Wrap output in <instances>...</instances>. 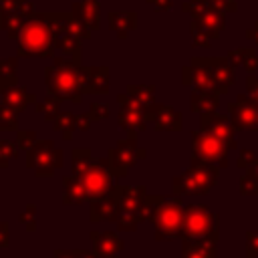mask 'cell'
I'll return each instance as SVG.
<instances>
[{
  "mask_svg": "<svg viewBox=\"0 0 258 258\" xmlns=\"http://www.w3.org/2000/svg\"><path fill=\"white\" fill-rule=\"evenodd\" d=\"M185 208L181 206L179 196L161 198L145 196L141 204V220H147L155 226V240L181 238Z\"/></svg>",
  "mask_w": 258,
  "mask_h": 258,
  "instance_id": "obj_1",
  "label": "cell"
},
{
  "mask_svg": "<svg viewBox=\"0 0 258 258\" xmlns=\"http://www.w3.org/2000/svg\"><path fill=\"white\" fill-rule=\"evenodd\" d=\"M44 83H46L48 93L56 95L58 99L81 103L85 95L83 67L75 58L54 56V62L44 69Z\"/></svg>",
  "mask_w": 258,
  "mask_h": 258,
  "instance_id": "obj_2",
  "label": "cell"
},
{
  "mask_svg": "<svg viewBox=\"0 0 258 258\" xmlns=\"http://www.w3.org/2000/svg\"><path fill=\"white\" fill-rule=\"evenodd\" d=\"M18 56L48 58L56 50V34L44 12H34L18 32Z\"/></svg>",
  "mask_w": 258,
  "mask_h": 258,
  "instance_id": "obj_3",
  "label": "cell"
},
{
  "mask_svg": "<svg viewBox=\"0 0 258 258\" xmlns=\"http://www.w3.org/2000/svg\"><path fill=\"white\" fill-rule=\"evenodd\" d=\"M220 238V214L212 212L204 204H191L185 208L181 240H212Z\"/></svg>",
  "mask_w": 258,
  "mask_h": 258,
  "instance_id": "obj_4",
  "label": "cell"
},
{
  "mask_svg": "<svg viewBox=\"0 0 258 258\" xmlns=\"http://www.w3.org/2000/svg\"><path fill=\"white\" fill-rule=\"evenodd\" d=\"M220 175L218 165H202V163H191L189 169L173 177V194L175 196H204L208 194Z\"/></svg>",
  "mask_w": 258,
  "mask_h": 258,
  "instance_id": "obj_5",
  "label": "cell"
},
{
  "mask_svg": "<svg viewBox=\"0 0 258 258\" xmlns=\"http://www.w3.org/2000/svg\"><path fill=\"white\" fill-rule=\"evenodd\" d=\"M228 145L210 131L200 127L191 133V163L218 165L222 169L228 165Z\"/></svg>",
  "mask_w": 258,
  "mask_h": 258,
  "instance_id": "obj_6",
  "label": "cell"
},
{
  "mask_svg": "<svg viewBox=\"0 0 258 258\" xmlns=\"http://www.w3.org/2000/svg\"><path fill=\"white\" fill-rule=\"evenodd\" d=\"M113 177H115V173L111 171L109 159L93 161L91 167L81 175V181H83V185H85L87 198H89L91 202L107 198V196L113 191V187H115Z\"/></svg>",
  "mask_w": 258,
  "mask_h": 258,
  "instance_id": "obj_7",
  "label": "cell"
},
{
  "mask_svg": "<svg viewBox=\"0 0 258 258\" xmlns=\"http://www.w3.org/2000/svg\"><path fill=\"white\" fill-rule=\"evenodd\" d=\"M28 167H34L36 175H50L56 167L62 165V153L54 147L52 141H38L28 149Z\"/></svg>",
  "mask_w": 258,
  "mask_h": 258,
  "instance_id": "obj_8",
  "label": "cell"
},
{
  "mask_svg": "<svg viewBox=\"0 0 258 258\" xmlns=\"http://www.w3.org/2000/svg\"><path fill=\"white\" fill-rule=\"evenodd\" d=\"M141 157H145V151L135 145V137L121 139L113 149H109V165L115 177H123L129 167H133Z\"/></svg>",
  "mask_w": 258,
  "mask_h": 258,
  "instance_id": "obj_9",
  "label": "cell"
},
{
  "mask_svg": "<svg viewBox=\"0 0 258 258\" xmlns=\"http://www.w3.org/2000/svg\"><path fill=\"white\" fill-rule=\"evenodd\" d=\"M228 115L236 131H258V103L248 95H238L228 105Z\"/></svg>",
  "mask_w": 258,
  "mask_h": 258,
  "instance_id": "obj_10",
  "label": "cell"
},
{
  "mask_svg": "<svg viewBox=\"0 0 258 258\" xmlns=\"http://www.w3.org/2000/svg\"><path fill=\"white\" fill-rule=\"evenodd\" d=\"M121 111H119V125L129 133V137H135L137 131H143L147 127V117H145V107H141L135 99H131L127 93L117 97Z\"/></svg>",
  "mask_w": 258,
  "mask_h": 258,
  "instance_id": "obj_11",
  "label": "cell"
},
{
  "mask_svg": "<svg viewBox=\"0 0 258 258\" xmlns=\"http://www.w3.org/2000/svg\"><path fill=\"white\" fill-rule=\"evenodd\" d=\"M200 127L216 135L220 141L228 145V149H236L238 143L234 139V125L230 121V115H220V113H202L200 115Z\"/></svg>",
  "mask_w": 258,
  "mask_h": 258,
  "instance_id": "obj_12",
  "label": "cell"
},
{
  "mask_svg": "<svg viewBox=\"0 0 258 258\" xmlns=\"http://www.w3.org/2000/svg\"><path fill=\"white\" fill-rule=\"evenodd\" d=\"M145 117H147V121L153 123V129H157V131H179L183 125L181 113L169 105L151 103L149 107H145Z\"/></svg>",
  "mask_w": 258,
  "mask_h": 258,
  "instance_id": "obj_13",
  "label": "cell"
},
{
  "mask_svg": "<svg viewBox=\"0 0 258 258\" xmlns=\"http://www.w3.org/2000/svg\"><path fill=\"white\" fill-rule=\"evenodd\" d=\"M111 196L119 202L121 214L135 216L141 220V204H143V198L147 196L143 185H115Z\"/></svg>",
  "mask_w": 258,
  "mask_h": 258,
  "instance_id": "obj_14",
  "label": "cell"
},
{
  "mask_svg": "<svg viewBox=\"0 0 258 258\" xmlns=\"http://www.w3.org/2000/svg\"><path fill=\"white\" fill-rule=\"evenodd\" d=\"M204 60L212 71L216 91L220 95H226L230 91V87L236 83V67L232 64V60L228 56L226 58H204Z\"/></svg>",
  "mask_w": 258,
  "mask_h": 258,
  "instance_id": "obj_15",
  "label": "cell"
},
{
  "mask_svg": "<svg viewBox=\"0 0 258 258\" xmlns=\"http://www.w3.org/2000/svg\"><path fill=\"white\" fill-rule=\"evenodd\" d=\"M0 97H2L4 103L10 105L16 113L24 111L30 103H36V95H34V93H28L24 87H18L16 83H14V85H2V87H0Z\"/></svg>",
  "mask_w": 258,
  "mask_h": 258,
  "instance_id": "obj_16",
  "label": "cell"
},
{
  "mask_svg": "<svg viewBox=\"0 0 258 258\" xmlns=\"http://www.w3.org/2000/svg\"><path fill=\"white\" fill-rule=\"evenodd\" d=\"M107 22H109V28L119 38H125L131 30L137 28V12H133V10H109Z\"/></svg>",
  "mask_w": 258,
  "mask_h": 258,
  "instance_id": "obj_17",
  "label": "cell"
},
{
  "mask_svg": "<svg viewBox=\"0 0 258 258\" xmlns=\"http://www.w3.org/2000/svg\"><path fill=\"white\" fill-rule=\"evenodd\" d=\"M91 240H93L95 254L101 258H111L123 250L121 238L113 232H91Z\"/></svg>",
  "mask_w": 258,
  "mask_h": 258,
  "instance_id": "obj_18",
  "label": "cell"
},
{
  "mask_svg": "<svg viewBox=\"0 0 258 258\" xmlns=\"http://www.w3.org/2000/svg\"><path fill=\"white\" fill-rule=\"evenodd\" d=\"M83 83L87 93H107L109 91V69L107 67H83Z\"/></svg>",
  "mask_w": 258,
  "mask_h": 258,
  "instance_id": "obj_19",
  "label": "cell"
},
{
  "mask_svg": "<svg viewBox=\"0 0 258 258\" xmlns=\"http://www.w3.org/2000/svg\"><path fill=\"white\" fill-rule=\"evenodd\" d=\"M34 12H36V10H34V4H32L30 0H24L18 10L8 12V14L4 16V28H2V30H4L10 38H18V32H20L22 24H24Z\"/></svg>",
  "mask_w": 258,
  "mask_h": 258,
  "instance_id": "obj_20",
  "label": "cell"
},
{
  "mask_svg": "<svg viewBox=\"0 0 258 258\" xmlns=\"http://www.w3.org/2000/svg\"><path fill=\"white\" fill-rule=\"evenodd\" d=\"M73 14L77 18H81L91 30H99L101 26V4L99 0H81V2H73L71 6Z\"/></svg>",
  "mask_w": 258,
  "mask_h": 258,
  "instance_id": "obj_21",
  "label": "cell"
},
{
  "mask_svg": "<svg viewBox=\"0 0 258 258\" xmlns=\"http://www.w3.org/2000/svg\"><path fill=\"white\" fill-rule=\"evenodd\" d=\"M119 216H121L119 202L111 194L107 198H103V200L91 202V220L93 222H99V220L113 222V220H119Z\"/></svg>",
  "mask_w": 258,
  "mask_h": 258,
  "instance_id": "obj_22",
  "label": "cell"
},
{
  "mask_svg": "<svg viewBox=\"0 0 258 258\" xmlns=\"http://www.w3.org/2000/svg\"><path fill=\"white\" fill-rule=\"evenodd\" d=\"M220 105V93L216 91H194L191 93V111L194 113H216Z\"/></svg>",
  "mask_w": 258,
  "mask_h": 258,
  "instance_id": "obj_23",
  "label": "cell"
},
{
  "mask_svg": "<svg viewBox=\"0 0 258 258\" xmlns=\"http://www.w3.org/2000/svg\"><path fill=\"white\" fill-rule=\"evenodd\" d=\"M181 258H218L216 242L212 240H183Z\"/></svg>",
  "mask_w": 258,
  "mask_h": 258,
  "instance_id": "obj_24",
  "label": "cell"
},
{
  "mask_svg": "<svg viewBox=\"0 0 258 258\" xmlns=\"http://www.w3.org/2000/svg\"><path fill=\"white\" fill-rule=\"evenodd\" d=\"M62 187H64V194H62L64 204H81V202L89 200L87 191H85V185H83L81 177H77V175L62 177Z\"/></svg>",
  "mask_w": 258,
  "mask_h": 258,
  "instance_id": "obj_25",
  "label": "cell"
},
{
  "mask_svg": "<svg viewBox=\"0 0 258 258\" xmlns=\"http://www.w3.org/2000/svg\"><path fill=\"white\" fill-rule=\"evenodd\" d=\"M228 58L232 60L234 67H244L248 73H256L258 71V54H256L254 48L242 46V48L230 50L228 52Z\"/></svg>",
  "mask_w": 258,
  "mask_h": 258,
  "instance_id": "obj_26",
  "label": "cell"
},
{
  "mask_svg": "<svg viewBox=\"0 0 258 258\" xmlns=\"http://www.w3.org/2000/svg\"><path fill=\"white\" fill-rule=\"evenodd\" d=\"M64 32H69L71 36H75L79 40H87L93 34V30L81 18H77L73 12H64Z\"/></svg>",
  "mask_w": 258,
  "mask_h": 258,
  "instance_id": "obj_27",
  "label": "cell"
},
{
  "mask_svg": "<svg viewBox=\"0 0 258 258\" xmlns=\"http://www.w3.org/2000/svg\"><path fill=\"white\" fill-rule=\"evenodd\" d=\"M56 48L62 50L69 58H75L77 62H81V52H83L81 40L75 38V36H71L69 32H62V34L56 36Z\"/></svg>",
  "mask_w": 258,
  "mask_h": 258,
  "instance_id": "obj_28",
  "label": "cell"
},
{
  "mask_svg": "<svg viewBox=\"0 0 258 258\" xmlns=\"http://www.w3.org/2000/svg\"><path fill=\"white\" fill-rule=\"evenodd\" d=\"M191 36H194L196 46H210L212 40H216L220 34L214 32L212 28H208L206 24H202L198 18H191Z\"/></svg>",
  "mask_w": 258,
  "mask_h": 258,
  "instance_id": "obj_29",
  "label": "cell"
},
{
  "mask_svg": "<svg viewBox=\"0 0 258 258\" xmlns=\"http://www.w3.org/2000/svg\"><path fill=\"white\" fill-rule=\"evenodd\" d=\"M240 194L242 196H258V159L242 175V179H240Z\"/></svg>",
  "mask_w": 258,
  "mask_h": 258,
  "instance_id": "obj_30",
  "label": "cell"
},
{
  "mask_svg": "<svg viewBox=\"0 0 258 258\" xmlns=\"http://www.w3.org/2000/svg\"><path fill=\"white\" fill-rule=\"evenodd\" d=\"M127 95L131 99H135L141 107H149L153 101V95H155V89L151 85H131L127 87Z\"/></svg>",
  "mask_w": 258,
  "mask_h": 258,
  "instance_id": "obj_31",
  "label": "cell"
},
{
  "mask_svg": "<svg viewBox=\"0 0 258 258\" xmlns=\"http://www.w3.org/2000/svg\"><path fill=\"white\" fill-rule=\"evenodd\" d=\"M16 69H18V56L0 60V87L2 85H14L18 81Z\"/></svg>",
  "mask_w": 258,
  "mask_h": 258,
  "instance_id": "obj_32",
  "label": "cell"
},
{
  "mask_svg": "<svg viewBox=\"0 0 258 258\" xmlns=\"http://www.w3.org/2000/svg\"><path fill=\"white\" fill-rule=\"evenodd\" d=\"M58 103H60V99H58L56 95H50V93H48V97L36 105V111L42 113V117H44L46 121H54V119L60 115Z\"/></svg>",
  "mask_w": 258,
  "mask_h": 258,
  "instance_id": "obj_33",
  "label": "cell"
},
{
  "mask_svg": "<svg viewBox=\"0 0 258 258\" xmlns=\"http://www.w3.org/2000/svg\"><path fill=\"white\" fill-rule=\"evenodd\" d=\"M0 129H4V131L18 129V113L10 105H6L2 97H0Z\"/></svg>",
  "mask_w": 258,
  "mask_h": 258,
  "instance_id": "obj_34",
  "label": "cell"
},
{
  "mask_svg": "<svg viewBox=\"0 0 258 258\" xmlns=\"http://www.w3.org/2000/svg\"><path fill=\"white\" fill-rule=\"evenodd\" d=\"M95 159L91 157V151L89 149H75L73 151V175L81 177L93 163Z\"/></svg>",
  "mask_w": 258,
  "mask_h": 258,
  "instance_id": "obj_35",
  "label": "cell"
},
{
  "mask_svg": "<svg viewBox=\"0 0 258 258\" xmlns=\"http://www.w3.org/2000/svg\"><path fill=\"white\" fill-rule=\"evenodd\" d=\"M54 127L58 131H62L64 139H71L73 137V131L77 129V115H73V113H60L54 119Z\"/></svg>",
  "mask_w": 258,
  "mask_h": 258,
  "instance_id": "obj_36",
  "label": "cell"
},
{
  "mask_svg": "<svg viewBox=\"0 0 258 258\" xmlns=\"http://www.w3.org/2000/svg\"><path fill=\"white\" fill-rule=\"evenodd\" d=\"M18 153V147L10 141H0V167H6L8 165V159L10 157H16Z\"/></svg>",
  "mask_w": 258,
  "mask_h": 258,
  "instance_id": "obj_37",
  "label": "cell"
},
{
  "mask_svg": "<svg viewBox=\"0 0 258 258\" xmlns=\"http://www.w3.org/2000/svg\"><path fill=\"white\" fill-rule=\"evenodd\" d=\"M246 258H258V232L246 234Z\"/></svg>",
  "mask_w": 258,
  "mask_h": 258,
  "instance_id": "obj_38",
  "label": "cell"
},
{
  "mask_svg": "<svg viewBox=\"0 0 258 258\" xmlns=\"http://www.w3.org/2000/svg\"><path fill=\"white\" fill-rule=\"evenodd\" d=\"M258 157H256V153L252 151V149H242L240 151V155H238V161H236V165L240 167V169H248L250 165H254V161H256Z\"/></svg>",
  "mask_w": 258,
  "mask_h": 258,
  "instance_id": "obj_39",
  "label": "cell"
},
{
  "mask_svg": "<svg viewBox=\"0 0 258 258\" xmlns=\"http://www.w3.org/2000/svg\"><path fill=\"white\" fill-rule=\"evenodd\" d=\"M89 115L93 121H101V119H107L109 117V107L105 103H93L91 109H89Z\"/></svg>",
  "mask_w": 258,
  "mask_h": 258,
  "instance_id": "obj_40",
  "label": "cell"
},
{
  "mask_svg": "<svg viewBox=\"0 0 258 258\" xmlns=\"http://www.w3.org/2000/svg\"><path fill=\"white\" fill-rule=\"evenodd\" d=\"M16 137H18L16 145H20V147H24V149H30V147L34 145V139H36L34 131H18Z\"/></svg>",
  "mask_w": 258,
  "mask_h": 258,
  "instance_id": "obj_41",
  "label": "cell"
},
{
  "mask_svg": "<svg viewBox=\"0 0 258 258\" xmlns=\"http://www.w3.org/2000/svg\"><path fill=\"white\" fill-rule=\"evenodd\" d=\"M20 222L26 226L28 232H32L36 226H34V206H26V212L20 216Z\"/></svg>",
  "mask_w": 258,
  "mask_h": 258,
  "instance_id": "obj_42",
  "label": "cell"
},
{
  "mask_svg": "<svg viewBox=\"0 0 258 258\" xmlns=\"http://www.w3.org/2000/svg\"><path fill=\"white\" fill-rule=\"evenodd\" d=\"M246 87H248L250 97L258 103V77H256L254 73H248V77H246Z\"/></svg>",
  "mask_w": 258,
  "mask_h": 258,
  "instance_id": "obj_43",
  "label": "cell"
},
{
  "mask_svg": "<svg viewBox=\"0 0 258 258\" xmlns=\"http://www.w3.org/2000/svg\"><path fill=\"white\" fill-rule=\"evenodd\" d=\"M91 121H93V119H91V115H89V113H85V115H81V117L77 115V129L87 131V129L91 127Z\"/></svg>",
  "mask_w": 258,
  "mask_h": 258,
  "instance_id": "obj_44",
  "label": "cell"
},
{
  "mask_svg": "<svg viewBox=\"0 0 258 258\" xmlns=\"http://www.w3.org/2000/svg\"><path fill=\"white\" fill-rule=\"evenodd\" d=\"M214 2H216L220 8H224L226 12H228V10H230V12H232V10H238V4H236V0H214Z\"/></svg>",
  "mask_w": 258,
  "mask_h": 258,
  "instance_id": "obj_45",
  "label": "cell"
},
{
  "mask_svg": "<svg viewBox=\"0 0 258 258\" xmlns=\"http://www.w3.org/2000/svg\"><path fill=\"white\" fill-rule=\"evenodd\" d=\"M147 2H149V4H153V6H155V10H169L173 0H147Z\"/></svg>",
  "mask_w": 258,
  "mask_h": 258,
  "instance_id": "obj_46",
  "label": "cell"
},
{
  "mask_svg": "<svg viewBox=\"0 0 258 258\" xmlns=\"http://www.w3.org/2000/svg\"><path fill=\"white\" fill-rule=\"evenodd\" d=\"M0 246H8V230H6V224L0 222Z\"/></svg>",
  "mask_w": 258,
  "mask_h": 258,
  "instance_id": "obj_47",
  "label": "cell"
},
{
  "mask_svg": "<svg viewBox=\"0 0 258 258\" xmlns=\"http://www.w3.org/2000/svg\"><path fill=\"white\" fill-rule=\"evenodd\" d=\"M246 36H248V38H252V40L258 44V22L254 24V28H250V30L246 32Z\"/></svg>",
  "mask_w": 258,
  "mask_h": 258,
  "instance_id": "obj_48",
  "label": "cell"
},
{
  "mask_svg": "<svg viewBox=\"0 0 258 258\" xmlns=\"http://www.w3.org/2000/svg\"><path fill=\"white\" fill-rule=\"evenodd\" d=\"M0 28H4V14L0 12Z\"/></svg>",
  "mask_w": 258,
  "mask_h": 258,
  "instance_id": "obj_49",
  "label": "cell"
}]
</instances>
